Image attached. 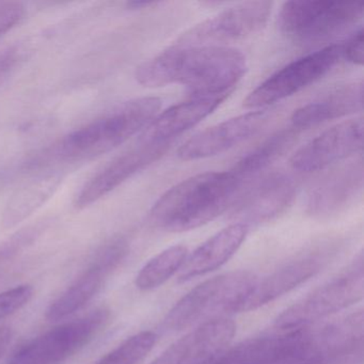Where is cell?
<instances>
[{
	"mask_svg": "<svg viewBox=\"0 0 364 364\" xmlns=\"http://www.w3.org/2000/svg\"><path fill=\"white\" fill-rule=\"evenodd\" d=\"M269 114L255 110L208 127L196 134L178 148L181 161H191L223 154L257 135L267 123Z\"/></svg>",
	"mask_w": 364,
	"mask_h": 364,
	"instance_id": "14",
	"label": "cell"
},
{
	"mask_svg": "<svg viewBox=\"0 0 364 364\" xmlns=\"http://www.w3.org/2000/svg\"><path fill=\"white\" fill-rule=\"evenodd\" d=\"M248 231L246 225L234 223L208 238L191 255H187L178 270V282L205 276L225 265L242 247Z\"/></svg>",
	"mask_w": 364,
	"mask_h": 364,
	"instance_id": "20",
	"label": "cell"
},
{
	"mask_svg": "<svg viewBox=\"0 0 364 364\" xmlns=\"http://www.w3.org/2000/svg\"><path fill=\"white\" fill-rule=\"evenodd\" d=\"M341 60V43L300 57L281 68L249 93L244 106L259 110L287 99L327 75Z\"/></svg>",
	"mask_w": 364,
	"mask_h": 364,
	"instance_id": "7",
	"label": "cell"
},
{
	"mask_svg": "<svg viewBox=\"0 0 364 364\" xmlns=\"http://www.w3.org/2000/svg\"><path fill=\"white\" fill-rule=\"evenodd\" d=\"M247 72L245 55L228 46H174L136 70L148 88L181 85L193 97L228 95Z\"/></svg>",
	"mask_w": 364,
	"mask_h": 364,
	"instance_id": "1",
	"label": "cell"
},
{
	"mask_svg": "<svg viewBox=\"0 0 364 364\" xmlns=\"http://www.w3.org/2000/svg\"><path fill=\"white\" fill-rule=\"evenodd\" d=\"M129 253V245L123 238L112 240L59 297L48 306L46 318L58 321L84 308L105 285L108 277L120 265Z\"/></svg>",
	"mask_w": 364,
	"mask_h": 364,
	"instance_id": "10",
	"label": "cell"
},
{
	"mask_svg": "<svg viewBox=\"0 0 364 364\" xmlns=\"http://www.w3.org/2000/svg\"><path fill=\"white\" fill-rule=\"evenodd\" d=\"M363 119L355 118L334 125L319 134L291 156L295 171L314 172L348 159L362 150Z\"/></svg>",
	"mask_w": 364,
	"mask_h": 364,
	"instance_id": "12",
	"label": "cell"
},
{
	"mask_svg": "<svg viewBox=\"0 0 364 364\" xmlns=\"http://www.w3.org/2000/svg\"><path fill=\"white\" fill-rule=\"evenodd\" d=\"M16 59H18V56L14 50H8V52L0 54V80L14 68Z\"/></svg>",
	"mask_w": 364,
	"mask_h": 364,
	"instance_id": "29",
	"label": "cell"
},
{
	"mask_svg": "<svg viewBox=\"0 0 364 364\" xmlns=\"http://www.w3.org/2000/svg\"><path fill=\"white\" fill-rule=\"evenodd\" d=\"M11 341V328L7 327V326L0 327V358L3 357L4 353L7 351L8 347H9Z\"/></svg>",
	"mask_w": 364,
	"mask_h": 364,
	"instance_id": "30",
	"label": "cell"
},
{
	"mask_svg": "<svg viewBox=\"0 0 364 364\" xmlns=\"http://www.w3.org/2000/svg\"><path fill=\"white\" fill-rule=\"evenodd\" d=\"M171 144H152L138 139L137 144L117 157L85 184L76 196V208L82 210L133 178L165 155Z\"/></svg>",
	"mask_w": 364,
	"mask_h": 364,
	"instance_id": "13",
	"label": "cell"
},
{
	"mask_svg": "<svg viewBox=\"0 0 364 364\" xmlns=\"http://www.w3.org/2000/svg\"><path fill=\"white\" fill-rule=\"evenodd\" d=\"M57 187L56 178H41L21 189L6 208L3 223L5 228H14L31 216L46 202Z\"/></svg>",
	"mask_w": 364,
	"mask_h": 364,
	"instance_id": "24",
	"label": "cell"
},
{
	"mask_svg": "<svg viewBox=\"0 0 364 364\" xmlns=\"http://www.w3.org/2000/svg\"><path fill=\"white\" fill-rule=\"evenodd\" d=\"M363 107V84L362 82L341 85L326 95L302 107L291 114L294 129H306L317 127L334 119L343 118L361 112Z\"/></svg>",
	"mask_w": 364,
	"mask_h": 364,
	"instance_id": "21",
	"label": "cell"
},
{
	"mask_svg": "<svg viewBox=\"0 0 364 364\" xmlns=\"http://www.w3.org/2000/svg\"><path fill=\"white\" fill-rule=\"evenodd\" d=\"M363 270L360 253L344 272L285 310L276 319V327L280 331L309 328L315 321L357 304L364 295Z\"/></svg>",
	"mask_w": 364,
	"mask_h": 364,
	"instance_id": "6",
	"label": "cell"
},
{
	"mask_svg": "<svg viewBox=\"0 0 364 364\" xmlns=\"http://www.w3.org/2000/svg\"><path fill=\"white\" fill-rule=\"evenodd\" d=\"M363 12V3L287 1L279 14V28L294 43L314 46L357 24Z\"/></svg>",
	"mask_w": 364,
	"mask_h": 364,
	"instance_id": "5",
	"label": "cell"
},
{
	"mask_svg": "<svg viewBox=\"0 0 364 364\" xmlns=\"http://www.w3.org/2000/svg\"><path fill=\"white\" fill-rule=\"evenodd\" d=\"M296 191L291 176L282 172L268 174L238 195L230 208V219L248 228L268 223L289 208Z\"/></svg>",
	"mask_w": 364,
	"mask_h": 364,
	"instance_id": "11",
	"label": "cell"
},
{
	"mask_svg": "<svg viewBox=\"0 0 364 364\" xmlns=\"http://www.w3.org/2000/svg\"><path fill=\"white\" fill-rule=\"evenodd\" d=\"M298 129L293 127L281 129L253 149L235 164L232 171L245 183L269 167L283 153L287 152L297 139Z\"/></svg>",
	"mask_w": 364,
	"mask_h": 364,
	"instance_id": "22",
	"label": "cell"
},
{
	"mask_svg": "<svg viewBox=\"0 0 364 364\" xmlns=\"http://www.w3.org/2000/svg\"><path fill=\"white\" fill-rule=\"evenodd\" d=\"M159 4L154 3V1H131V3H127V7L135 10L146 9V8L159 5Z\"/></svg>",
	"mask_w": 364,
	"mask_h": 364,
	"instance_id": "31",
	"label": "cell"
},
{
	"mask_svg": "<svg viewBox=\"0 0 364 364\" xmlns=\"http://www.w3.org/2000/svg\"><path fill=\"white\" fill-rule=\"evenodd\" d=\"M187 255L188 250L182 245L161 251L140 269L136 278V287L144 291L161 287L181 269Z\"/></svg>",
	"mask_w": 364,
	"mask_h": 364,
	"instance_id": "23",
	"label": "cell"
},
{
	"mask_svg": "<svg viewBox=\"0 0 364 364\" xmlns=\"http://www.w3.org/2000/svg\"><path fill=\"white\" fill-rule=\"evenodd\" d=\"M257 278L248 270L225 272L204 281L183 296L164 319V329L183 331L240 312Z\"/></svg>",
	"mask_w": 364,
	"mask_h": 364,
	"instance_id": "4",
	"label": "cell"
},
{
	"mask_svg": "<svg viewBox=\"0 0 364 364\" xmlns=\"http://www.w3.org/2000/svg\"><path fill=\"white\" fill-rule=\"evenodd\" d=\"M244 184L232 170L191 176L174 185L155 202L151 208V223L171 233L197 229L231 208Z\"/></svg>",
	"mask_w": 364,
	"mask_h": 364,
	"instance_id": "3",
	"label": "cell"
},
{
	"mask_svg": "<svg viewBox=\"0 0 364 364\" xmlns=\"http://www.w3.org/2000/svg\"><path fill=\"white\" fill-rule=\"evenodd\" d=\"M332 252L331 249L308 251L287 262L259 282L257 281L250 295L240 306V312L257 310L310 280L327 265Z\"/></svg>",
	"mask_w": 364,
	"mask_h": 364,
	"instance_id": "16",
	"label": "cell"
},
{
	"mask_svg": "<svg viewBox=\"0 0 364 364\" xmlns=\"http://www.w3.org/2000/svg\"><path fill=\"white\" fill-rule=\"evenodd\" d=\"M309 328L249 338L227 349L213 364H283L301 349Z\"/></svg>",
	"mask_w": 364,
	"mask_h": 364,
	"instance_id": "18",
	"label": "cell"
},
{
	"mask_svg": "<svg viewBox=\"0 0 364 364\" xmlns=\"http://www.w3.org/2000/svg\"><path fill=\"white\" fill-rule=\"evenodd\" d=\"M363 178L362 159L332 172L309 193L306 214L323 220L344 212L362 193Z\"/></svg>",
	"mask_w": 364,
	"mask_h": 364,
	"instance_id": "17",
	"label": "cell"
},
{
	"mask_svg": "<svg viewBox=\"0 0 364 364\" xmlns=\"http://www.w3.org/2000/svg\"><path fill=\"white\" fill-rule=\"evenodd\" d=\"M35 289L31 285L23 284L12 287L0 293V321L11 316L24 308L31 298Z\"/></svg>",
	"mask_w": 364,
	"mask_h": 364,
	"instance_id": "26",
	"label": "cell"
},
{
	"mask_svg": "<svg viewBox=\"0 0 364 364\" xmlns=\"http://www.w3.org/2000/svg\"><path fill=\"white\" fill-rule=\"evenodd\" d=\"M156 341L157 336L154 332H139L127 338L95 364H138L152 350Z\"/></svg>",
	"mask_w": 364,
	"mask_h": 364,
	"instance_id": "25",
	"label": "cell"
},
{
	"mask_svg": "<svg viewBox=\"0 0 364 364\" xmlns=\"http://www.w3.org/2000/svg\"><path fill=\"white\" fill-rule=\"evenodd\" d=\"M227 97H191L188 101L171 106L153 119L139 139L152 144H171L174 138L212 114Z\"/></svg>",
	"mask_w": 364,
	"mask_h": 364,
	"instance_id": "19",
	"label": "cell"
},
{
	"mask_svg": "<svg viewBox=\"0 0 364 364\" xmlns=\"http://www.w3.org/2000/svg\"><path fill=\"white\" fill-rule=\"evenodd\" d=\"M235 333V323L228 317L208 321L174 342L151 364H213Z\"/></svg>",
	"mask_w": 364,
	"mask_h": 364,
	"instance_id": "15",
	"label": "cell"
},
{
	"mask_svg": "<svg viewBox=\"0 0 364 364\" xmlns=\"http://www.w3.org/2000/svg\"><path fill=\"white\" fill-rule=\"evenodd\" d=\"M108 316L107 310L100 309L82 318L57 326L18 349L8 364H63L95 338Z\"/></svg>",
	"mask_w": 364,
	"mask_h": 364,
	"instance_id": "8",
	"label": "cell"
},
{
	"mask_svg": "<svg viewBox=\"0 0 364 364\" xmlns=\"http://www.w3.org/2000/svg\"><path fill=\"white\" fill-rule=\"evenodd\" d=\"M26 10L21 3L3 1L0 3V37L20 24L24 18Z\"/></svg>",
	"mask_w": 364,
	"mask_h": 364,
	"instance_id": "27",
	"label": "cell"
},
{
	"mask_svg": "<svg viewBox=\"0 0 364 364\" xmlns=\"http://www.w3.org/2000/svg\"><path fill=\"white\" fill-rule=\"evenodd\" d=\"M272 1H248L223 10L183 33L176 46H225L259 33L272 16Z\"/></svg>",
	"mask_w": 364,
	"mask_h": 364,
	"instance_id": "9",
	"label": "cell"
},
{
	"mask_svg": "<svg viewBox=\"0 0 364 364\" xmlns=\"http://www.w3.org/2000/svg\"><path fill=\"white\" fill-rule=\"evenodd\" d=\"M342 59L355 65L363 63V29H355L346 41L341 43Z\"/></svg>",
	"mask_w": 364,
	"mask_h": 364,
	"instance_id": "28",
	"label": "cell"
},
{
	"mask_svg": "<svg viewBox=\"0 0 364 364\" xmlns=\"http://www.w3.org/2000/svg\"><path fill=\"white\" fill-rule=\"evenodd\" d=\"M161 108V100L155 97H137L119 104L33 156L28 161V168L77 163L110 152L146 129Z\"/></svg>",
	"mask_w": 364,
	"mask_h": 364,
	"instance_id": "2",
	"label": "cell"
}]
</instances>
